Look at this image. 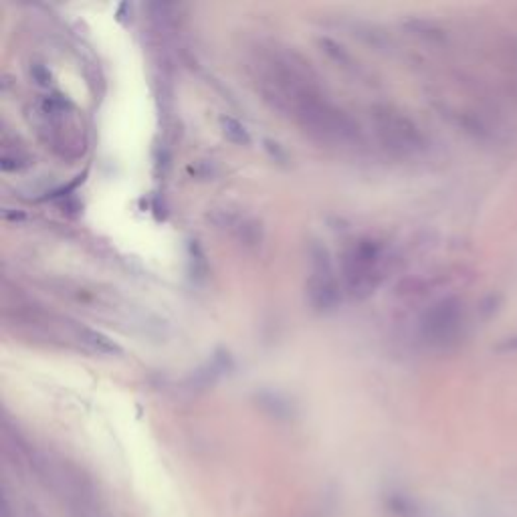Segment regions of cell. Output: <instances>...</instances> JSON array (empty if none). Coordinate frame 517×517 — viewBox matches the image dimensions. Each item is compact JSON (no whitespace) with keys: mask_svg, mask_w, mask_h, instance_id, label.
Here are the masks:
<instances>
[{"mask_svg":"<svg viewBox=\"0 0 517 517\" xmlns=\"http://www.w3.org/2000/svg\"><path fill=\"white\" fill-rule=\"evenodd\" d=\"M253 77L263 99L287 114L313 140L352 146L360 140L356 119L321 91L303 61L283 51H263L253 61Z\"/></svg>","mask_w":517,"mask_h":517,"instance_id":"obj_1","label":"cell"},{"mask_svg":"<svg viewBox=\"0 0 517 517\" xmlns=\"http://www.w3.org/2000/svg\"><path fill=\"white\" fill-rule=\"evenodd\" d=\"M384 255L374 239H358L341 255L343 289L356 299H364L376 291L382 281Z\"/></svg>","mask_w":517,"mask_h":517,"instance_id":"obj_2","label":"cell"},{"mask_svg":"<svg viewBox=\"0 0 517 517\" xmlns=\"http://www.w3.org/2000/svg\"><path fill=\"white\" fill-rule=\"evenodd\" d=\"M306 293L309 306L313 307V309H318V311H329V309L338 307V303H340V279H338L336 271L331 267V261H329L326 249H311Z\"/></svg>","mask_w":517,"mask_h":517,"instance_id":"obj_3","label":"cell"},{"mask_svg":"<svg viewBox=\"0 0 517 517\" xmlns=\"http://www.w3.org/2000/svg\"><path fill=\"white\" fill-rule=\"evenodd\" d=\"M35 116L39 126L45 131L47 141L53 144V148H69L77 140V124L73 119V107L61 95H49L43 97L35 107Z\"/></svg>","mask_w":517,"mask_h":517,"instance_id":"obj_4","label":"cell"},{"mask_svg":"<svg viewBox=\"0 0 517 517\" xmlns=\"http://www.w3.org/2000/svg\"><path fill=\"white\" fill-rule=\"evenodd\" d=\"M370 121L378 141L390 152L406 154L418 146L416 128L394 107L374 106L370 109Z\"/></svg>","mask_w":517,"mask_h":517,"instance_id":"obj_5","label":"cell"},{"mask_svg":"<svg viewBox=\"0 0 517 517\" xmlns=\"http://www.w3.org/2000/svg\"><path fill=\"white\" fill-rule=\"evenodd\" d=\"M79 341H81L87 350H91V352L95 353H101V356H118V353H121V348H119L118 343L111 340V338H107L106 333L97 331V329H79Z\"/></svg>","mask_w":517,"mask_h":517,"instance_id":"obj_6","label":"cell"},{"mask_svg":"<svg viewBox=\"0 0 517 517\" xmlns=\"http://www.w3.org/2000/svg\"><path fill=\"white\" fill-rule=\"evenodd\" d=\"M219 124H221L223 136L231 141V144H235V146H249V144H251V136H249L247 128L236 118H233V116H221Z\"/></svg>","mask_w":517,"mask_h":517,"instance_id":"obj_7","label":"cell"},{"mask_svg":"<svg viewBox=\"0 0 517 517\" xmlns=\"http://www.w3.org/2000/svg\"><path fill=\"white\" fill-rule=\"evenodd\" d=\"M33 73H35L36 83H41V85H47L49 77H51V75H49V71L43 69L41 65H33Z\"/></svg>","mask_w":517,"mask_h":517,"instance_id":"obj_8","label":"cell"}]
</instances>
